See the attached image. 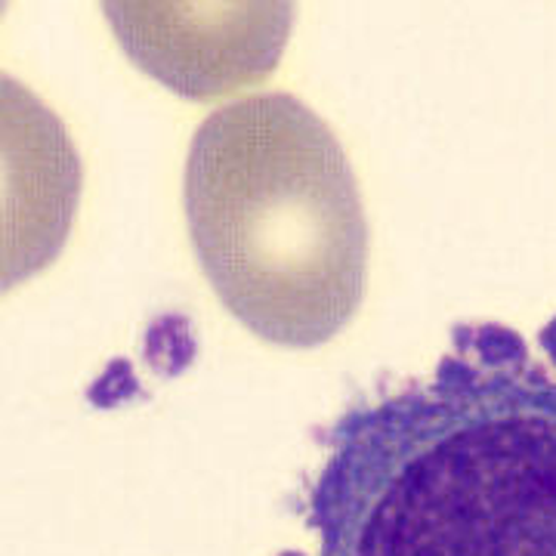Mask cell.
<instances>
[{"instance_id":"1","label":"cell","mask_w":556,"mask_h":556,"mask_svg":"<svg viewBox=\"0 0 556 556\" xmlns=\"http://www.w3.org/2000/svg\"><path fill=\"white\" fill-rule=\"evenodd\" d=\"M538 343L457 325L433 375L346 408L309 489L318 556H556V318Z\"/></svg>"},{"instance_id":"2","label":"cell","mask_w":556,"mask_h":556,"mask_svg":"<svg viewBox=\"0 0 556 556\" xmlns=\"http://www.w3.org/2000/svg\"><path fill=\"white\" fill-rule=\"evenodd\" d=\"M201 273L266 343L321 346L365 294L368 226L334 130L291 93H254L201 121L182 179Z\"/></svg>"}]
</instances>
